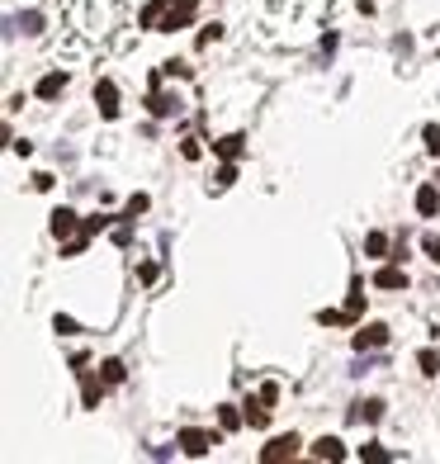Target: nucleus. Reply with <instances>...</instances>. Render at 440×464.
Returning <instances> with one entry per match:
<instances>
[{
  "mask_svg": "<svg viewBox=\"0 0 440 464\" xmlns=\"http://www.w3.org/2000/svg\"><path fill=\"white\" fill-rule=\"evenodd\" d=\"M194 10H199V0H147L137 24L156 28V33H176V28H185L194 19Z\"/></svg>",
  "mask_w": 440,
  "mask_h": 464,
  "instance_id": "nucleus-1",
  "label": "nucleus"
},
{
  "mask_svg": "<svg viewBox=\"0 0 440 464\" xmlns=\"http://www.w3.org/2000/svg\"><path fill=\"white\" fill-rule=\"evenodd\" d=\"M298 450H303V440L289 431V436H275V440H270V445L260 450V460H265V464H280V460H294Z\"/></svg>",
  "mask_w": 440,
  "mask_h": 464,
  "instance_id": "nucleus-3",
  "label": "nucleus"
},
{
  "mask_svg": "<svg viewBox=\"0 0 440 464\" xmlns=\"http://www.w3.org/2000/svg\"><path fill=\"white\" fill-rule=\"evenodd\" d=\"M161 76H189V67L185 62H161Z\"/></svg>",
  "mask_w": 440,
  "mask_h": 464,
  "instance_id": "nucleus-29",
  "label": "nucleus"
},
{
  "mask_svg": "<svg viewBox=\"0 0 440 464\" xmlns=\"http://www.w3.org/2000/svg\"><path fill=\"white\" fill-rule=\"evenodd\" d=\"M218 422H223V431H237V427L246 422V412H237L232 403H223V408H218Z\"/></svg>",
  "mask_w": 440,
  "mask_h": 464,
  "instance_id": "nucleus-16",
  "label": "nucleus"
},
{
  "mask_svg": "<svg viewBox=\"0 0 440 464\" xmlns=\"http://www.w3.org/2000/svg\"><path fill=\"white\" fill-rule=\"evenodd\" d=\"M147 204H152L147 194H133V199H128V218H137V214H147Z\"/></svg>",
  "mask_w": 440,
  "mask_h": 464,
  "instance_id": "nucleus-26",
  "label": "nucleus"
},
{
  "mask_svg": "<svg viewBox=\"0 0 440 464\" xmlns=\"http://www.w3.org/2000/svg\"><path fill=\"white\" fill-rule=\"evenodd\" d=\"M436 209H440V185H421L416 190V214L421 218H436Z\"/></svg>",
  "mask_w": 440,
  "mask_h": 464,
  "instance_id": "nucleus-12",
  "label": "nucleus"
},
{
  "mask_svg": "<svg viewBox=\"0 0 440 464\" xmlns=\"http://www.w3.org/2000/svg\"><path fill=\"white\" fill-rule=\"evenodd\" d=\"M208 445H218V436H208V431H199V427H185L180 431V450L189 455V460H204Z\"/></svg>",
  "mask_w": 440,
  "mask_h": 464,
  "instance_id": "nucleus-4",
  "label": "nucleus"
},
{
  "mask_svg": "<svg viewBox=\"0 0 440 464\" xmlns=\"http://www.w3.org/2000/svg\"><path fill=\"white\" fill-rule=\"evenodd\" d=\"M48 227H52V237L62 242V237H76V232H81V227H85V223H81L76 214H71V209H57V214H52V223H48Z\"/></svg>",
  "mask_w": 440,
  "mask_h": 464,
  "instance_id": "nucleus-7",
  "label": "nucleus"
},
{
  "mask_svg": "<svg viewBox=\"0 0 440 464\" xmlns=\"http://www.w3.org/2000/svg\"><path fill=\"white\" fill-rule=\"evenodd\" d=\"M213 152H218L223 162H237V157L246 152V137H242V133H228V137H218V142H213Z\"/></svg>",
  "mask_w": 440,
  "mask_h": 464,
  "instance_id": "nucleus-10",
  "label": "nucleus"
},
{
  "mask_svg": "<svg viewBox=\"0 0 440 464\" xmlns=\"http://www.w3.org/2000/svg\"><path fill=\"white\" fill-rule=\"evenodd\" d=\"M308 455H312V460H346V445H341L337 436H317L308 445Z\"/></svg>",
  "mask_w": 440,
  "mask_h": 464,
  "instance_id": "nucleus-9",
  "label": "nucleus"
},
{
  "mask_svg": "<svg viewBox=\"0 0 440 464\" xmlns=\"http://www.w3.org/2000/svg\"><path fill=\"white\" fill-rule=\"evenodd\" d=\"M421 137H426V147H431V157H440V128H436V123H431V128H426V133H421Z\"/></svg>",
  "mask_w": 440,
  "mask_h": 464,
  "instance_id": "nucleus-28",
  "label": "nucleus"
},
{
  "mask_svg": "<svg viewBox=\"0 0 440 464\" xmlns=\"http://www.w3.org/2000/svg\"><path fill=\"white\" fill-rule=\"evenodd\" d=\"M104 227H109V218H104V214H95V218H85V232H90V237H95V232H104Z\"/></svg>",
  "mask_w": 440,
  "mask_h": 464,
  "instance_id": "nucleus-30",
  "label": "nucleus"
},
{
  "mask_svg": "<svg viewBox=\"0 0 440 464\" xmlns=\"http://www.w3.org/2000/svg\"><path fill=\"white\" fill-rule=\"evenodd\" d=\"M379 417H384V403H379V398H364V403L350 408V422H379Z\"/></svg>",
  "mask_w": 440,
  "mask_h": 464,
  "instance_id": "nucleus-14",
  "label": "nucleus"
},
{
  "mask_svg": "<svg viewBox=\"0 0 440 464\" xmlns=\"http://www.w3.org/2000/svg\"><path fill=\"white\" fill-rule=\"evenodd\" d=\"M317 323H322V327H341V323H355V318H350V313H332V308H322V313H317Z\"/></svg>",
  "mask_w": 440,
  "mask_h": 464,
  "instance_id": "nucleus-20",
  "label": "nucleus"
},
{
  "mask_svg": "<svg viewBox=\"0 0 440 464\" xmlns=\"http://www.w3.org/2000/svg\"><path fill=\"white\" fill-rule=\"evenodd\" d=\"M275 398H280V384H260V393L246 403V422H251V427H265V422H270V408H275Z\"/></svg>",
  "mask_w": 440,
  "mask_h": 464,
  "instance_id": "nucleus-2",
  "label": "nucleus"
},
{
  "mask_svg": "<svg viewBox=\"0 0 440 464\" xmlns=\"http://www.w3.org/2000/svg\"><path fill=\"white\" fill-rule=\"evenodd\" d=\"M421 246H426V256L440 266V237H421Z\"/></svg>",
  "mask_w": 440,
  "mask_h": 464,
  "instance_id": "nucleus-31",
  "label": "nucleus"
},
{
  "mask_svg": "<svg viewBox=\"0 0 440 464\" xmlns=\"http://www.w3.org/2000/svg\"><path fill=\"white\" fill-rule=\"evenodd\" d=\"M364 251H369V256H384V251H389V237H384V232H369V237H364Z\"/></svg>",
  "mask_w": 440,
  "mask_h": 464,
  "instance_id": "nucleus-22",
  "label": "nucleus"
},
{
  "mask_svg": "<svg viewBox=\"0 0 440 464\" xmlns=\"http://www.w3.org/2000/svg\"><path fill=\"white\" fill-rule=\"evenodd\" d=\"M374 284H379V289H407V270H398V266H384V270L374 275Z\"/></svg>",
  "mask_w": 440,
  "mask_h": 464,
  "instance_id": "nucleus-13",
  "label": "nucleus"
},
{
  "mask_svg": "<svg viewBox=\"0 0 440 464\" xmlns=\"http://www.w3.org/2000/svg\"><path fill=\"white\" fill-rule=\"evenodd\" d=\"M218 38H223V28L213 24V28H204V33H199V48H208V43H218Z\"/></svg>",
  "mask_w": 440,
  "mask_h": 464,
  "instance_id": "nucleus-32",
  "label": "nucleus"
},
{
  "mask_svg": "<svg viewBox=\"0 0 440 464\" xmlns=\"http://www.w3.org/2000/svg\"><path fill=\"white\" fill-rule=\"evenodd\" d=\"M379 346H389V327L384 323H369V327L355 332V351H379Z\"/></svg>",
  "mask_w": 440,
  "mask_h": 464,
  "instance_id": "nucleus-6",
  "label": "nucleus"
},
{
  "mask_svg": "<svg viewBox=\"0 0 440 464\" xmlns=\"http://www.w3.org/2000/svg\"><path fill=\"white\" fill-rule=\"evenodd\" d=\"M19 28H24V33H38V28H43V15H38V10H28L24 19H19Z\"/></svg>",
  "mask_w": 440,
  "mask_h": 464,
  "instance_id": "nucleus-25",
  "label": "nucleus"
},
{
  "mask_svg": "<svg viewBox=\"0 0 440 464\" xmlns=\"http://www.w3.org/2000/svg\"><path fill=\"white\" fill-rule=\"evenodd\" d=\"M62 90H67V76H62V71H48V76L38 81V100H57Z\"/></svg>",
  "mask_w": 440,
  "mask_h": 464,
  "instance_id": "nucleus-15",
  "label": "nucleus"
},
{
  "mask_svg": "<svg viewBox=\"0 0 440 464\" xmlns=\"http://www.w3.org/2000/svg\"><path fill=\"white\" fill-rule=\"evenodd\" d=\"M416 365H421V375H440V355L436 351H421L416 355Z\"/></svg>",
  "mask_w": 440,
  "mask_h": 464,
  "instance_id": "nucleus-23",
  "label": "nucleus"
},
{
  "mask_svg": "<svg viewBox=\"0 0 440 464\" xmlns=\"http://www.w3.org/2000/svg\"><path fill=\"white\" fill-rule=\"evenodd\" d=\"M232 180H237V166H232V162H223V166H218V175H213V185H218V190H228Z\"/></svg>",
  "mask_w": 440,
  "mask_h": 464,
  "instance_id": "nucleus-21",
  "label": "nucleus"
},
{
  "mask_svg": "<svg viewBox=\"0 0 440 464\" xmlns=\"http://www.w3.org/2000/svg\"><path fill=\"white\" fill-rule=\"evenodd\" d=\"M100 375H104L109 384H124V375H128V370H124V360H104V365H100Z\"/></svg>",
  "mask_w": 440,
  "mask_h": 464,
  "instance_id": "nucleus-18",
  "label": "nucleus"
},
{
  "mask_svg": "<svg viewBox=\"0 0 440 464\" xmlns=\"http://www.w3.org/2000/svg\"><path fill=\"white\" fill-rule=\"evenodd\" d=\"M95 105H100L104 119H119V85H114V81H100V85H95Z\"/></svg>",
  "mask_w": 440,
  "mask_h": 464,
  "instance_id": "nucleus-8",
  "label": "nucleus"
},
{
  "mask_svg": "<svg viewBox=\"0 0 440 464\" xmlns=\"http://www.w3.org/2000/svg\"><path fill=\"white\" fill-rule=\"evenodd\" d=\"M52 332H62V336H76V323H71V318H62V313H57V318H52Z\"/></svg>",
  "mask_w": 440,
  "mask_h": 464,
  "instance_id": "nucleus-24",
  "label": "nucleus"
},
{
  "mask_svg": "<svg viewBox=\"0 0 440 464\" xmlns=\"http://www.w3.org/2000/svg\"><path fill=\"white\" fill-rule=\"evenodd\" d=\"M346 313H350V318H360V313H364V284H360V280L350 284V299H346Z\"/></svg>",
  "mask_w": 440,
  "mask_h": 464,
  "instance_id": "nucleus-17",
  "label": "nucleus"
},
{
  "mask_svg": "<svg viewBox=\"0 0 440 464\" xmlns=\"http://www.w3.org/2000/svg\"><path fill=\"white\" fill-rule=\"evenodd\" d=\"M76 370H81V360H76ZM104 375L100 379H95V375H90V370H81V403H85V408H100V398H104Z\"/></svg>",
  "mask_w": 440,
  "mask_h": 464,
  "instance_id": "nucleus-5",
  "label": "nucleus"
},
{
  "mask_svg": "<svg viewBox=\"0 0 440 464\" xmlns=\"http://www.w3.org/2000/svg\"><path fill=\"white\" fill-rule=\"evenodd\" d=\"M180 152H185V162H199V152H204V147H199V137H185Z\"/></svg>",
  "mask_w": 440,
  "mask_h": 464,
  "instance_id": "nucleus-27",
  "label": "nucleus"
},
{
  "mask_svg": "<svg viewBox=\"0 0 440 464\" xmlns=\"http://www.w3.org/2000/svg\"><path fill=\"white\" fill-rule=\"evenodd\" d=\"M147 110H152L156 119H171V114L180 110V100H176V95H166V90H152V95H147Z\"/></svg>",
  "mask_w": 440,
  "mask_h": 464,
  "instance_id": "nucleus-11",
  "label": "nucleus"
},
{
  "mask_svg": "<svg viewBox=\"0 0 440 464\" xmlns=\"http://www.w3.org/2000/svg\"><path fill=\"white\" fill-rule=\"evenodd\" d=\"M360 460H369V464H389L393 455L384 450V445H360Z\"/></svg>",
  "mask_w": 440,
  "mask_h": 464,
  "instance_id": "nucleus-19",
  "label": "nucleus"
}]
</instances>
